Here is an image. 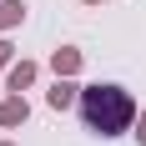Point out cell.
I'll return each mask as SVG.
<instances>
[{
    "mask_svg": "<svg viewBox=\"0 0 146 146\" xmlns=\"http://www.w3.org/2000/svg\"><path fill=\"white\" fill-rule=\"evenodd\" d=\"M81 116L96 136H121L136 121V101L121 86H86L81 91Z\"/></svg>",
    "mask_w": 146,
    "mask_h": 146,
    "instance_id": "cell-1",
    "label": "cell"
},
{
    "mask_svg": "<svg viewBox=\"0 0 146 146\" xmlns=\"http://www.w3.org/2000/svg\"><path fill=\"white\" fill-rule=\"evenodd\" d=\"M25 116H30L25 96H20V91H10V96L0 101V126H25Z\"/></svg>",
    "mask_w": 146,
    "mask_h": 146,
    "instance_id": "cell-2",
    "label": "cell"
},
{
    "mask_svg": "<svg viewBox=\"0 0 146 146\" xmlns=\"http://www.w3.org/2000/svg\"><path fill=\"white\" fill-rule=\"evenodd\" d=\"M35 76H40L35 60H15L10 71H5V86H10V91H30V86H35Z\"/></svg>",
    "mask_w": 146,
    "mask_h": 146,
    "instance_id": "cell-3",
    "label": "cell"
},
{
    "mask_svg": "<svg viewBox=\"0 0 146 146\" xmlns=\"http://www.w3.org/2000/svg\"><path fill=\"white\" fill-rule=\"evenodd\" d=\"M81 96H76V86H71V76H56V86L45 91V106L50 111H66V106H76Z\"/></svg>",
    "mask_w": 146,
    "mask_h": 146,
    "instance_id": "cell-4",
    "label": "cell"
},
{
    "mask_svg": "<svg viewBox=\"0 0 146 146\" xmlns=\"http://www.w3.org/2000/svg\"><path fill=\"white\" fill-rule=\"evenodd\" d=\"M50 71H56V76H76V71H81V50H71V45H60L56 56H50Z\"/></svg>",
    "mask_w": 146,
    "mask_h": 146,
    "instance_id": "cell-5",
    "label": "cell"
},
{
    "mask_svg": "<svg viewBox=\"0 0 146 146\" xmlns=\"http://www.w3.org/2000/svg\"><path fill=\"white\" fill-rule=\"evenodd\" d=\"M20 20H25V5L20 0H0V30H15Z\"/></svg>",
    "mask_w": 146,
    "mask_h": 146,
    "instance_id": "cell-6",
    "label": "cell"
},
{
    "mask_svg": "<svg viewBox=\"0 0 146 146\" xmlns=\"http://www.w3.org/2000/svg\"><path fill=\"white\" fill-rule=\"evenodd\" d=\"M10 56H15V50H10V40H0V71H10V66H15Z\"/></svg>",
    "mask_w": 146,
    "mask_h": 146,
    "instance_id": "cell-7",
    "label": "cell"
},
{
    "mask_svg": "<svg viewBox=\"0 0 146 146\" xmlns=\"http://www.w3.org/2000/svg\"><path fill=\"white\" fill-rule=\"evenodd\" d=\"M136 141L146 146V111H141V121H136Z\"/></svg>",
    "mask_w": 146,
    "mask_h": 146,
    "instance_id": "cell-8",
    "label": "cell"
},
{
    "mask_svg": "<svg viewBox=\"0 0 146 146\" xmlns=\"http://www.w3.org/2000/svg\"><path fill=\"white\" fill-rule=\"evenodd\" d=\"M86 5H106V0H86Z\"/></svg>",
    "mask_w": 146,
    "mask_h": 146,
    "instance_id": "cell-9",
    "label": "cell"
},
{
    "mask_svg": "<svg viewBox=\"0 0 146 146\" xmlns=\"http://www.w3.org/2000/svg\"><path fill=\"white\" fill-rule=\"evenodd\" d=\"M0 146H15V141H0Z\"/></svg>",
    "mask_w": 146,
    "mask_h": 146,
    "instance_id": "cell-10",
    "label": "cell"
}]
</instances>
